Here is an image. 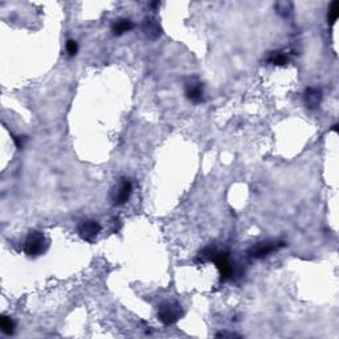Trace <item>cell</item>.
<instances>
[{"instance_id":"1","label":"cell","mask_w":339,"mask_h":339,"mask_svg":"<svg viewBox=\"0 0 339 339\" xmlns=\"http://www.w3.org/2000/svg\"><path fill=\"white\" fill-rule=\"evenodd\" d=\"M183 314H184L183 307L176 301H165V302H162L158 306V313H157L159 321L166 326L175 325L183 317Z\"/></svg>"},{"instance_id":"2","label":"cell","mask_w":339,"mask_h":339,"mask_svg":"<svg viewBox=\"0 0 339 339\" xmlns=\"http://www.w3.org/2000/svg\"><path fill=\"white\" fill-rule=\"evenodd\" d=\"M48 240L40 231H30L24 240V252L29 257H39L45 253Z\"/></svg>"},{"instance_id":"3","label":"cell","mask_w":339,"mask_h":339,"mask_svg":"<svg viewBox=\"0 0 339 339\" xmlns=\"http://www.w3.org/2000/svg\"><path fill=\"white\" fill-rule=\"evenodd\" d=\"M131 194H133V183L130 179L122 178L111 191V202L114 205L126 204Z\"/></svg>"},{"instance_id":"4","label":"cell","mask_w":339,"mask_h":339,"mask_svg":"<svg viewBox=\"0 0 339 339\" xmlns=\"http://www.w3.org/2000/svg\"><path fill=\"white\" fill-rule=\"evenodd\" d=\"M209 261L213 262L216 265V268L219 269L223 281H227V280L232 279V275H233V266H232V262L231 260H229L228 253L218 252V251L213 249Z\"/></svg>"},{"instance_id":"5","label":"cell","mask_w":339,"mask_h":339,"mask_svg":"<svg viewBox=\"0 0 339 339\" xmlns=\"http://www.w3.org/2000/svg\"><path fill=\"white\" fill-rule=\"evenodd\" d=\"M282 246H285L284 242L266 240V241H261V242H257V244H255L252 248L249 249L248 253L252 259L261 260V259H264V257H268L270 253L279 251V249L282 248Z\"/></svg>"},{"instance_id":"6","label":"cell","mask_w":339,"mask_h":339,"mask_svg":"<svg viewBox=\"0 0 339 339\" xmlns=\"http://www.w3.org/2000/svg\"><path fill=\"white\" fill-rule=\"evenodd\" d=\"M100 232H101V224L97 220L87 219V220L81 222V224L78 225V235L87 242H93Z\"/></svg>"},{"instance_id":"7","label":"cell","mask_w":339,"mask_h":339,"mask_svg":"<svg viewBox=\"0 0 339 339\" xmlns=\"http://www.w3.org/2000/svg\"><path fill=\"white\" fill-rule=\"evenodd\" d=\"M323 98L322 90L319 87L310 86L306 89L305 91V105L306 108L309 109H317L321 105Z\"/></svg>"},{"instance_id":"8","label":"cell","mask_w":339,"mask_h":339,"mask_svg":"<svg viewBox=\"0 0 339 339\" xmlns=\"http://www.w3.org/2000/svg\"><path fill=\"white\" fill-rule=\"evenodd\" d=\"M186 96H187L188 100L194 102V104H200V102H203V98H204L203 85L200 84V82L187 84V86H186Z\"/></svg>"},{"instance_id":"9","label":"cell","mask_w":339,"mask_h":339,"mask_svg":"<svg viewBox=\"0 0 339 339\" xmlns=\"http://www.w3.org/2000/svg\"><path fill=\"white\" fill-rule=\"evenodd\" d=\"M143 32L148 39L155 40V39H158V37L162 35V28L155 19L148 17V19H146L143 23Z\"/></svg>"},{"instance_id":"10","label":"cell","mask_w":339,"mask_h":339,"mask_svg":"<svg viewBox=\"0 0 339 339\" xmlns=\"http://www.w3.org/2000/svg\"><path fill=\"white\" fill-rule=\"evenodd\" d=\"M133 27H134V24H133V21H131L130 19H118V20H115L114 23H113V25H111V32H113V35H115V36H121V35L126 34V32H129L130 29H133Z\"/></svg>"},{"instance_id":"11","label":"cell","mask_w":339,"mask_h":339,"mask_svg":"<svg viewBox=\"0 0 339 339\" xmlns=\"http://www.w3.org/2000/svg\"><path fill=\"white\" fill-rule=\"evenodd\" d=\"M266 61H268L269 64H273V65H285V64H288L289 58H288V56L284 53V52L275 51L269 54V57Z\"/></svg>"},{"instance_id":"12","label":"cell","mask_w":339,"mask_h":339,"mask_svg":"<svg viewBox=\"0 0 339 339\" xmlns=\"http://www.w3.org/2000/svg\"><path fill=\"white\" fill-rule=\"evenodd\" d=\"M0 329H2V331H3L6 335L14 334L15 331L14 319L11 318V317L2 316V319H0Z\"/></svg>"},{"instance_id":"13","label":"cell","mask_w":339,"mask_h":339,"mask_svg":"<svg viewBox=\"0 0 339 339\" xmlns=\"http://www.w3.org/2000/svg\"><path fill=\"white\" fill-rule=\"evenodd\" d=\"M339 17V3L332 2L329 7V14H327V20L330 24H334Z\"/></svg>"},{"instance_id":"14","label":"cell","mask_w":339,"mask_h":339,"mask_svg":"<svg viewBox=\"0 0 339 339\" xmlns=\"http://www.w3.org/2000/svg\"><path fill=\"white\" fill-rule=\"evenodd\" d=\"M67 52L69 53V56H76L78 52V45L74 40H68L67 41Z\"/></svg>"},{"instance_id":"15","label":"cell","mask_w":339,"mask_h":339,"mask_svg":"<svg viewBox=\"0 0 339 339\" xmlns=\"http://www.w3.org/2000/svg\"><path fill=\"white\" fill-rule=\"evenodd\" d=\"M216 336H229V338H233V336H237V338H240V335H237V334H235V332H218L216 334Z\"/></svg>"}]
</instances>
